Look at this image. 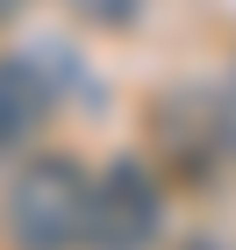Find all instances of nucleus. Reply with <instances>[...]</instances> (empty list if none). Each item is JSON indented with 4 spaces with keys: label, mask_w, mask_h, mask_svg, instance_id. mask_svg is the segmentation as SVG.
<instances>
[{
    "label": "nucleus",
    "mask_w": 236,
    "mask_h": 250,
    "mask_svg": "<svg viewBox=\"0 0 236 250\" xmlns=\"http://www.w3.org/2000/svg\"><path fill=\"white\" fill-rule=\"evenodd\" d=\"M165 236V179L150 157H107L86 200V250H157Z\"/></svg>",
    "instance_id": "f03ea898"
},
{
    "label": "nucleus",
    "mask_w": 236,
    "mask_h": 250,
    "mask_svg": "<svg viewBox=\"0 0 236 250\" xmlns=\"http://www.w3.org/2000/svg\"><path fill=\"white\" fill-rule=\"evenodd\" d=\"M215 157H229L222 129H215V100L172 93L150 115V165H172L179 186H215Z\"/></svg>",
    "instance_id": "7ed1b4c3"
},
{
    "label": "nucleus",
    "mask_w": 236,
    "mask_h": 250,
    "mask_svg": "<svg viewBox=\"0 0 236 250\" xmlns=\"http://www.w3.org/2000/svg\"><path fill=\"white\" fill-rule=\"evenodd\" d=\"M86 29H129V21L143 15V0H64Z\"/></svg>",
    "instance_id": "39448f33"
},
{
    "label": "nucleus",
    "mask_w": 236,
    "mask_h": 250,
    "mask_svg": "<svg viewBox=\"0 0 236 250\" xmlns=\"http://www.w3.org/2000/svg\"><path fill=\"white\" fill-rule=\"evenodd\" d=\"M186 250H229V243H215V236H193V243H186Z\"/></svg>",
    "instance_id": "6e6552de"
},
{
    "label": "nucleus",
    "mask_w": 236,
    "mask_h": 250,
    "mask_svg": "<svg viewBox=\"0 0 236 250\" xmlns=\"http://www.w3.org/2000/svg\"><path fill=\"white\" fill-rule=\"evenodd\" d=\"M50 50V43H43ZM0 58V165L7 157L29 150V136L43 129V115H50V58Z\"/></svg>",
    "instance_id": "20e7f679"
},
{
    "label": "nucleus",
    "mask_w": 236,
    "mask_h": 250,
    "mask_svg": "<svg viewBox=\"0 0 236 250\" xmlns=\"http://www.w3.org/2000/svg\"><path fill=\"white\" fill-rule=\"evenodd\" d=\"M21 7H29V0H0V21H15V15H21Z\"/></svg>",
    "instance_id": "0eeeda50"
},
{
    "label": "nucleus",
    "mask_w": 236,
    "mask_h": 250,
    "mask_svg": "<svg viewBox=\"0 0 236 250\" xmlns=\"http://www.w3.org/2000/svg\"><path fill=\"white\" fill-rule=\"evenodd\" d=\"M86 200H93V179L79 172V157L64 150L21 157V172L7 179V200H0L7 243L15 250H86Z\"/></svg>",
    "instance_id": "f257e3e1"
},
{
    "label": "nucleus",
    "mask_w": 236,
    "mask_h": 250,
    "mask_svg": "<svg viewBox=\"0 0 236 250\" xmlns=\"http://www.w3.org/2000/svg\"><path fill=\"white\" fill-rule=\"evenodd\" d=\"M208 100H215V129H222V150H229V165H236V64L215 79V93H208Z\"/></svg>",
    "instance_id": "423d86ee"
}]
</instances>
